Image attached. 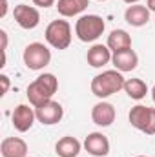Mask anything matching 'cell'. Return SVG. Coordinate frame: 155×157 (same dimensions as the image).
Instances as JSON below:
<instances>
[{"mask_svg":"<svg viewBox=\"0 0 155 157\" xmlns=\"http://www.w3.org/2000/svg\"><path fill=\"white\" fill-rule=\"evenodd\" d=\"M59 90V80L53 73H42L40 77H37L29 86H28V99L31 102L33 108L42 106L44 102L51 101L53 95Z\"/></svg>","mask_w":155,"mask_h":157,"instance_id":"1","label":"cell"},{"mask_svg":"<svg viewBox=\"0 0 155 157\" xmlns=\"http://www.w3.org/2000/svg\"><path fill=\"white\" fill-rule=\"evenodd\" d=\"M124 82H126V78L122 77V73L119 70L102 71L91 80V93L99 99H106L117 91L124 90Z\"/></svg>","mask_w":155,"mask_h":157,"instance_id":"2","label":"cell"},{"mask_svg":"<svg viewBox=\"0 0 155 157\" xmlns=\"http://www.w3.org/2000/svg\"><path fill=\"white\" fill-rule=\"evenodd\" d=\"M106 29V24L102 17L99 15H82L75 24V33L82 42H93L97 40Z\"/></svg>","mask_w":155,"mask_h":157,"instance_id":"3","label":"cell"},{"mask_svg":"<svg viewBox=\"0 0 155 157\" xmlns=\"http://www.w3.org/2000/svg\"><path fill=\"white\" fill-rule=\"evenodd\" d=\"M46 42L55 49H68L71 44V26L68 20H53L46 28Z\"/></svg>","mask_w":155,"mask_h":157,"instance_id":"4","label":"cell"},{"mask_svg":"<svg viewBox=\"0 0 155 157\" xmlns=\"http://www.w3.org/2000/svg\"><path fill=\"white\" fill-rule=\"evenodd\" d=\"M130 124L146 135H155V108L137 104L130 110Z\"/></svg>","mask_w":155,"mask_h":157,"instance_id":"5","label":"cell"},{"mask_svg":"<svg viewBox=\"0 0 155 157\" xmlns=\"http://www.w3.org/2000/svg\"><path fill=\"white\" fill-rule=\"evenodd\" d=\"M24 64L33 70V71H39L44 70L49 62H51V51L47 49V46H44L42 42H33L29 44L26 49H24Z\"/></svg>","mask_w":155,"mask_h":157,"instance_id":"6","label":"cell"},{"mask_svg":"<svg viewBox=\"0 0 155 157\" xmlns=\"http://www.w3.org/2000/svg\"><path fill=\"white\" fill-rule=\"evenodd\" d=\"M35 113H37L39 122L46 124V126H51V124H57V122L62 121V117H64V108H62L60 102H57V101L51 99V101L44 102L42 106H37L35 108Z\"/></svg>","mask_w":155,"mask_h":157,"instance_id":"7","label":"cell"},{"mask_svg":"<svg viewBox=\"0 0 155 157\" xmlns=\"http://www.w3.org/2000/svg\"><path fill=\"white\" fill-rule=\"evenodd\" d=\"M13 17L17 24L24 29H35L40 24V13L37 7L28 6V4H18L13 9Z\"/></svg>","mask_w":155,"mask_h":157,"instance_id":"8","label":"cell"},{"mask_svg":"<svg viewBox=\"0 0 155 157\" xmlns=\"http://www.w3.org/2000/svg\"><path fill=\"white\" fill-rule=\"evenodd\" d=\"M84 148L93 157H106L110 154V141H108V137L104 133L93 132L84 139Z\"/></svg>","mask_w":155,"mask_h":157,"instance_id":"9","label":"cell"},{"mask_svg":"<svg viewBox=\"0 0 155 157\" xmlns=\"http://www.w3.org/2000/svg\"><path fill=\"white\" fill-rule=\"evenodd\" d=\"M35 119H37L35 110H33V108H29L28 104H18V106L15 108L13 115H11V121H13L15 130H17V132H20V133H24V132L31 130V126H33Z\"/></svg>","mask_w":155,"mask_h":157,"instance_id":"10","label":"cell"},{"mask_svg":"<svg viewBox=\"0 0 155 157\" xmlns=\"http://www.w3.org/2000/svg\"><path fill=\"white\" fill-rule=\"evenodd\" d=\"M112 62H113L115 70H119L120 73H126V71H133L137 68L139 57L131 48H128V49H122V51H115L113 57H112Z\"/></svg>","mask_w":155,"mask_h":157,"instance_id":"11","label":"cell"},{"mask_svg":"<svg viewBox=\"0 0 155 157\" xmlns=\"http://www.w3.org/2000/svg\"><path fill=\"white\" fill-rule=\"evenodd\" d=\"M112 57H113L112 49L108 46H104V44H93L88 49V55H86L88 64L91 68H102V66H106L112 60Z\"/></svg>","mask_w":155,"mask_h":157,"instance_id":"12","label":"cell"},{"mask_svg":"<svg viewBox=\"0 0 155 157\" xmlns=\"http://www.w3.org/2000/svg\"><path fill=\"white\" fill-rule=\"evenodd\" d=\"M91 121L97 124V126H110L113 121H115V108L113 104L110 102H97L91 110Z\"/></svg>","mask_w":155,"mask_h":157,"instance_id":"13","label":"cell"},{"mask_svg":"<svg viewBox=\"0 0 155 157\" xmlns=\"http://www.w3.org/2000/svg\"><path fill=\"white\" fill-rule=\"evenodd\" d=\"M2 157H28V144L20 137H6L0 144Z\"/></svg>","mask_w":155,"mask_h":157,"instance_id":"14","label":"cell"},{"mask_svg":"<svg viewBox=\"0 0 155 157\" xmlns=\"http://www.w3.org/2000/svg\"><path fill=\"white\" fill-rule=\"evenodd\" d=\"M124 20L133 26V28H141V26H146L150 22V9L146 6H141V4H133L126 9L124 13Z\"/></svg>","mask_w":155,"mask_h":157,"instance_id":"15","label":"cell"},{"mask_svg":"<svg viewBox=\"0 0 155 157\" xmlns=\"http://www.w3.org/2000/svg\"><path fill=\"white\" fill-rule=\"evenodd\" d=\"M80 148H82L80 141L71 137V135H66V137L59 139L57 144H55V152H57L59 157H77L80 154Z\"/></svg>","mask_w":155,"mask_h":157,"instance_id":"16","label":"cell"},{"mask_svg":"<svg viewBox=\"0 0 155 157\" xmlns=\"http://www.w3.org/2000/svg\"><path fill=\"white\" fill-rule=\"evenodd\" d=\"M89 0H59L57 2V11L62 17H75L88 9Z\"/></svg>","mask_w":155,"mask_h":157,"instance_id":"17","label":"cell"},{"mask_svg":"<svg viewBox=\"0 0 155 157\" xmlns=\"http://www.w3.org/2000/svg\"><path fill=\"white\" fill-rule=\"evenodd\" d=\"M113 53L115 51H122V49H128L131 48V37L128 31L124 29H113L110 35H108V44H106Z\"/></svg>","mask_w":155,"mask_h":157,"instance_id":"18","label":"cell"},{"mask_svg":"<svg viewBox=\"0 0 155 157\" xmlns=\"http://www.w3.org/2000/svg\"><path fill=\"white\" fill-rule=\"evenodd\" d=\"M124 91L128 93V97H131V99H135V101H141V99L146 97L148 86H146V82L141 80V78H128V80L124 82Z\"/></svg>","mask_w":155,"mask_h":157,"instance_id":"19","label":"cell"},{"mask_svg":"<svg viewBox=\"0 0 155 157\" xmlns=\"http://www.w3.org/2000/svg\"><path fill=\"white\" fill-rule=\"evenodd\" d=\"M33 4L35 6H39V7H51L53 4H55V0H33Z\"/></svg>","mask_w":155,"mask_h":157,"instance_id":"20","label":"cell"},{"mask_svg":"<svg viewBox=\"0 0 155 157\" xmlns=\"http://www.w3.org/2000/svg\"><path fill=\"white\" fill-rule=\"evenodd\" d=\"M0 80H2V93L0 95H4L7 91V88H9V77L7 75H0Z\"/></svg>","mask_w":155,"mask_h":157,"instance_id":"21","label":"cell"},{"mask_svg":"<svg viewBox=\"0 0 155 157\" xmlns=\"http://www.w3.org/2000/svg\"><path fill=\"white\" fill-rule=\"evenodd\" d=\"M0 39H2V53H6V48H7V33L4 29H0Z\"/></svg>","mask_w":155,"mask_h":157,"instance_id":"22","label":"cell"},{"mask_svg":"<svg viewBox=\"0 0 155 157\" xmlns=\"http://www.w3.org/2000/svg\"><path fill=\"white\" fill-rule=\"evenodd\" d=\"M146 7L150 11H155V0H146Z\"/></svg>","mask_w":155,"mask_h":157,"instance_id":"23","label":"cell"},{"mask_svg":"<svg viewBox=\"0 0 155 157\" xmlns=\"http://www.w3.org/2000/svg\"><path fill=\"white\" fill-rule=\"evenodd\" d=\"M124 2H126V4H130V6H131V4H137V2H139V0H124Z\"/></svg>","mask_w":155,"mask_h":157,"instance_id":"24","label":"cell"},{"mask_svg":"<svg viewBox=\"0 0 155 157\" xmlns=\"http://www.w3.org/2000/svg\"><path fill=\"white\" fill-rule=\"evenodd\" d=\"M152 97H153V102H155V86L152 88Z\"/></svg>","mask_w":155,"mask_h":157,"instance_id":"25","label":"cell"},{"mask_svg":"<svg viewBox=\"0 0 155 157\" xmlns=\"http://www.w3.org/2000/svg\"><path fill=\"white\" fill-rule=\"evenodd\" d=\"M135 157H146V155H135Z\"/></svg>","mask_w":155,"mask_h":157,"instance_id":"26","label":"cell"},{"mask_svg":"<svg viewBox=\"0 0 155 157\" xmlns=\"http://www.w3.org/2000/svg\"><path fill=\"white\" fill-rule=\"evenodd\" d=\"M2 2H7V0H2Z\"/></svg>","mask_w":155,"mask_h":157,"instance_id":"27","label":"cell"},{"mask_svg":"<svg viewBox=\"0 0 155 157\" xmlns=\"http://www.w3.org/2000/svg\"><path fill=\"white\" fill-rule=\"evenodd\" d=\"M99 2H104V0H99Z\"/></svg>","mask_w":155,"mask_h":157,"instance_id":"28","label":"cell"}]
</instances>
